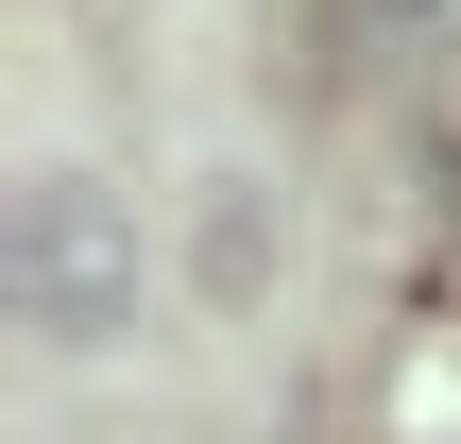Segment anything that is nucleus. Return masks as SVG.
<instances>
[{"mask_svg":"<svg viewBox=\"0 0 461 444\" xmlns=\"http://www.w3.org/2000/svg\"><path fill=\"white\" fill-rule=\"evenodd\" d=\"M0 291H17V325L34 342H120L137 325V222L86 188V171H34L17 205H0Z\"/></svg>","mask_w":461,"mask_h":444,"instance_id":"f257e3e1","label":"nucleus"},{"mask_svg":"<svg viewBox=\"0 0 461 444\" xmlns=\"http://www.w3.org/2000/svg\"><path fill=\"white\" fill-rule=\"evenodd\" d=\"M376 17H411V34H445V17H461V0H376Z\"/></svg>","mask_w":461,"mask_h":444,"instance_id":"f03ea898","label":"nucleus"}]
</instances>
